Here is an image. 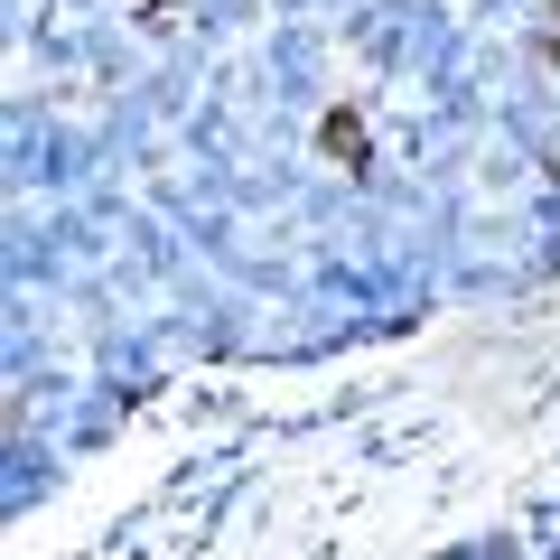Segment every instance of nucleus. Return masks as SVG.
<instances>
[{
	"instance_id": "nucleus-1",
	"label": "nucleus",
	"mask_w": 560,
	"mask_h": 560,
	"mask_svg": "<svg viewBox=\"0 0 560 560\" xmlns=\"http://www.w3.org/2000/svg\"><path fill=\"white\" fill-rule=\"evenodd\" d=\"M327 160H355L364 168V121L355 113H327Z\"/></svg>"
}]
</instances>
